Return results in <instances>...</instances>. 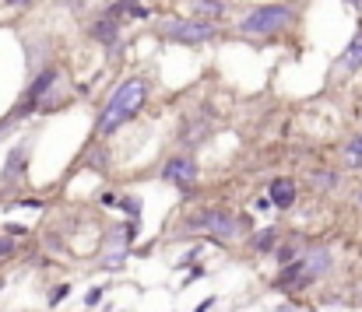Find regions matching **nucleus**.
<instances>
[{"instance_id": "24", "label": "nucleus", "mask_w": 362, "mask_h": 312, "mask_svg": "<svg viewBox=\"0 0 362 312\" xmlns=\"http://www.w3.org/2000/svg\"><path fill=\"white\" fill-rule=\"evenodd\" d=\"M359 299H362V295H359Z\"/></svg>"}, {"instance_id": "17", "label": "nucleus", "mask_w": 362, "mask_h": 312, "mask_svg": "<svg viewBox=\"0 0 362 312\" xmlns=\"http://www.w3.org/2000/svg\"><path fill=\"white\" fill-rule=\"evenodd\" d=\"M117 204L123 208V214H127L130 221H137V217H141V204H137L134 197H123V200H117Z\"/></svg>"}, {"instance_id": "23", "label": "nucleus", "mask_w": 362, "mask_h": 312, "mask_svg": "<svg viewBox=\"0 0 362 312\" xmlns=\"http://www.w3.org/2000/svg\"><path fill=\"white\" fill-rule=\"evenodd\" d=\"M359 204H362V197H359Z\"/></svg>"}, {"instance_id": "1", "label": "nucleus", "mask_w": 362, "mask_h": 312, "mask_svg": "<svg viewBox=\"0 0 362 312\" xmlns=\"http://www.w3.org/2000/svg\"><path fill=\"white\" fill-rule=\"evenodd\" d=\"M144 99H148V85H144L141 78H127L120 88L113 92V99L106 102V109H103V116H99V126H95V130H99L103 137L117 133L130 116H137V109L144 105Z\"/></svg>"}, {"instance_id": "20", "label": "nucleus", "mask_w": 362, "mask_h": 312, "mask_svg": "<svg viewBox=\"0 0 362 312\" xmlns=\"http://www.w3.org/2000/svg\"><path fill=\"white\" fill-rule=\"evenodd\" d=\"M7 253H14V242L11 239H0V256H7Z\"/></svg>"}, {"instance_id": "8", "label": "nucleus", "mask_w": 362, "mask_h": 312, "mask_svg": "<svg viewBox=\"0 0 362 312\" xmlns=\"http://www.w3.org/2000/svg\"><path fill=\"white\" fill-rule=\"evenodd\" d=\"M267 200H271V208H292L296 204V183L292 179H271V186H267Z\"/></svg>"}, {"instance_id": "22", "label": "nucleus", "mask_w": 362, "mask_h": 312, "mask_svg": "<svg viewBox=\"0 0 362 312\" xmlns=\"http://www.w3.org/2000/svg\"><path fill=\"white\" fill-rule=\"evenodd\" d=\"M11 4H21V0H11Z\"/></svg>"}, {"instance_id": "18", "label": "nucleus", "mask_w": 362, "mask_h": 312, "mask_svg": "<svg viewBox=\"0 0 362 312\" xmlns=\"http://www.w3.org/2000/svg\"><path fill=\"white\" fill-rule=\"evenodd\" d=\"M67 295H71V288H67V284H57V288L49 292V306H60Z\"/></svg>"}, {"instance_id": "12", "label": "nucleus", "mask_w": 362, "mask_h": 312, "mask_svg": "<svg viewBox=\"0 0 362 312\" xmlns=\"http://www.w3.org/2000/svg\"><path fill=\"white\" fill-rule=\"evenodd\" d=\"M190 11L197 14V21H204V18H218V14L226 11V4H222V0H194Z\"/></svg>"}, {"instance_id": "16", "label": "nucleus", "mask_w": 362, "mask_h": 312, "mask_svg": "<svg viewBox=\"0 0 362 312\" xmlns=\"http://www.w3.org/2000/svg\"><path fill=\"white\" fill-rule=\"evenodd\" d=\"M334 183H338L334 172H317V176H313V186H317V190H334Z\"/></svg>"}, {"instance_id": "13", "label": "nucleus", "mask_w": 362, "mask_h": 312, "mask_svg": "<svg viewBox=\"0 0 362 312\" xmlns=\"http://www.w3.org/2000/svg\"><path fill=\"white\" fill-rule=\"evenodd\" d=\"M92 35H95L99 42H113V39H117V21H113V18L95 21V25H92Z\"/></svg>"}, {"instance_id": "11", "label": "nucleus", "mask_w": 362, "mask_h": 312, "mask_svg": "<svg viewBox=\"0 0 362 312\" xmlns=\"http://www.w3.org/2000/svg\"><path fill=\"white\" fill-rule=\"evenodd\" d=\"M25 158H28V148L25 144H18L11 155H7V165H4V183H18V176L25 172Z\"/></svg>"}, {"instance_id": "14", "label": "nucleus", "mask_w": 362, "mask_h": 312, "mask_svg": "<svg viewBox=\"0 0 362 312\" xmlns=\"http://www.w3.org/2000/svg\"><path fill=\"white\" fill-rule=\"evenodd\" d=\"M274 239H278V232H274V228H264V232H257V235L250 239V246H253L257 253H267V249L274 246Z\"/></svg>"}, {"instance_id": "9", "label": "nucleus", "mask_w": 362, "mask_h": 312, "mask_svg": "<svg viewBox=\"0 0 362 312\" xmlns=\"http://www.w3.org/2000/svg\"><path fill=\"white\" fill-rule=\"evenodd\" d=\"M338 71H345V74H352V71H359L362 67V28L356 32V39L345 46V53L338 56V64H334Z\"/></svg>"}, {"instance_id": "6", "label": "nucleus", "mask_w": 362, "mask_h": 312, "mask_svg": "<svg viewBox=\"0 0 362 312\" xmlns=\"http://www.w3.org/2000/svg\"><path fill=\"white\" fill-rule=\"evenodd\" d=\"M162 179L173 183V186H180V190H190V186L197 183V165H194V158H187V155L169 158V162L162 165Z\"/></svg>"}, {"instance_id": "15", "label": "nucleus", "mask_w": 362, "mask_h": 312, "mask_svg": "<svg viewBox=\"0 0 362 312\" xmlns=\"http://www.w3.org/2000/svg\"><path fill=\"white\" fill-rule=\"evenodd\" d=\"M345 162H349V165H356V169H362V133L349 144V148H345Z\"/></svg>"}, {"instance_id": "5", "label": "nucleus", "mask_w": 362, "mask_h": 312, "mask_svg": "<svg viewBox=\"0 0 362 312\" xmlns=\"http://www.w3.org/2000/svg\"><path fill=\"white\" fill-rule=\"evenodd\" d=\"M299 263H303V288H306V284H313V281H320V277H327V274H331L334 256H331V249L317 246V249L303 253V256H299Z\"/></svg>"}, {"instance_id": "7", "label": "nucleus", "mask_w": 362, "mask_h": 312, "mask_svg": "<svg viewBox=\"0 0 362 312\" xmlns=\"http://www.w3.org/2000/svg\"><path fill=\"white\" fill-rule=\"evenodd\" d=\"M130 239H134V221H130V224H123V228H113V232H110V239H106V256H103V263H106L110 270L123 267L127 249H130Z\"/></svg>"}, {"instance_id": "2", "label": "nucleus", "mask_w": 362, "mask_h": 312, "mask_svg": "<svg viewBox=\"0 0 362 312\" xmlns=\"http://www.w3.org/2000/svg\"><path fill=\"white\" fill-rule=\"evenodd\" d=\"M292 18H296V7L292 4H264V7H253L243 18L240 28L246 35H274L285 25H292Z\"/></svg>"}, {"instance_id": "3", "label": "nucleus", "mask_w": 362, "mask_h": 312, "mask_svg": "<svg viewBox=\"0 0 362 312\" xmlns=\"http://www.w3.org/2000/svg\"><path fill=\"white\" fill-rule=\"evenodd\" d=\"M165 35H169L173 42H208V39L218 35V28H215L211 21L190 18V21H165Z\"/></svg>"}, {"instance_id": "4", "label": "nucleus", "mask_w": 362, "mask_h": 312, "mask_svg": "<svg viewBox=\"0 0 362 312\" xmlns=\"http://www.w3.org/2000/svg\"><path fill=\"white\" fill-rule=\"evenodd\" d=\"M194 224L197 228H204V232H211L215 239H233L236 232H240V221L229 214V210H201V214H194Z\"/></svg>"}, {"instance_id": "21", "label": "nucleus", "mask_w": 362, "mask_h": 312, "mask_svg": "<svg viewBox=\"0 0 362 312\" xmlns=\"http://www.w3.org/2000/svg\"><path fill=\"white\" fill-rule=\"evenodd\" d=\"M208 309H211V302H201V306H197L194 312H208Z\"/></svg>"}, {"instance_id": "19", "label": "nucleus", "mask_w": 362, "mask_h": 312, "mask_svg": "<svg viewBox=\"0 0 362 312\" xmlns=\"http://www.w3.org/2000/svg\"><path fill=\"white\" fill-rule=\"evenodd\" d=\"M99 302H103V292H99V288H95V292H88V295H85V306H88V312L95 309V306H99Z\"/></svg>"}, {"instance_id": "10", "label": "nucleus", "mask_w": 362, "mask_h": 312, "mask_svg": "<svg viewBox=\"0 0 362 312\" xmlns=\"http://www.w3.org/2000/svg\"><path fill=\"white\" fill-rule=\"evenodd\" d=\"M57 78H60L57 71H42V74L35 78V85L28 88V99H25V105H21V109H32V105H42V95H46V92H49V88L57 85Z\"/></svg>"}]
</instances>
